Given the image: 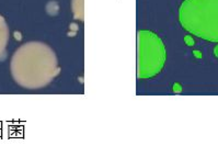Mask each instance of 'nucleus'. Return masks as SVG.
Instances as JSON below:
<instances>
[{
	"instance_id": "nucleus-1",
	"label": "nucleus",
	"mask_w": 218,
	"mask_h": 146,
	"mask_svg": "<svg viewBox=\"0 0 218 146\" xmlns=\"http://www.w3.org/2000/svg\"><path fill=\"white\" fill-rule=\"evenodd\" d=\"M11 74L26 89L48 85L58 74L57 57L53 50L41 42H30L18 48L11 59Z\"/></svg>"
},
{
	"instance_id": "nucleus-2",
	"label": "nucleus",
	"mask_w": 218,
	"mask_h": 146,
	"mask_svg": "<svg viewBox=\"0 0 218 146\" xmlns=\"http://www.w3.org/2000/svg\"><path fill=\"white\" fill-rule=\"evenodd\" d=\"M179 20L191 34L218 43V0H184Z\"/></svg>"
},
{
	"instance_id": "nucleus-3",
	"label": "nucleus",
	"mask_w": 218,
	"mask_h": 146,
	"mask_svg": "<svg viewBox=\"0 0 218 146\" xmlns=\"http://www.w3.org/2000/svg\"><path fill=\"white\" fill-rule=\"evenodd\" d=\"M165 63L163 42L151 31L137 33V77L148 79L158 75Z\"/></svg>"
},
{
	"instance_id": "nucleus-4",
	"label": "nucleus",
	"mask_w": 218,
	"mask_h": 146,
	"mask_svg": "<svg viewBox=\"0 0 218 146\" xmlns=\"http://www.w3.org/2000/svg\"><path fill=\"white\" fill-rule=\"evenodd\" d=\"M9 40V29L5 18L0 15V57L6 53V46Z\"/></svg>"
},
{
	"instance_id": "nucleus-5",
	"label": "nucleus",
	"mask_w": 218,
	"mask_h": 146,
	"mask_svg": "<svg viewBox=\"0 0 218 146\" xmlns=\"http://www.w3.org/2000/svg\"><path fill=\"white\" fill-rule=\"evenodd\" d=\"M72 11L78 19H83V0H72Z\"/></svg>"
},
{
	"instance_id": "nucleus-6",
	"label": "nucleus",
	"mask_w": 218,
	"mask_h": 146,
	"mask_svg": "<svg viewBox=\"0 0 218 146\" xmlns=\"http://www.w3.org/2000/svg\"><path fill=\"white\" fill-rule=\"evenodd\" d=\"M184 41H185V44L188 46H193L194 45V40L192 38V36H190V35H186L185 38H184Z\"/></svg>"
},
{
	"instance_id": "nucleus-7",
	"label": "nucleus",
	"mask_w": 218,
	"mask_h": 146,
	"mask_svg": "<svg viewBox=\"0 0 218 146\" xmlns=\"http://www.w3.org/2000/svg\"><path fill=\"white\" fill-rule=\"evenodd\" d=\"M193 53H194V56H195V57L202 58V54H201V52H200V51H194Z\"/></svg>"
},
{
	"instance_id": "nucleus-8",
	"label": "nucleus",
	"mask_w": 218,
	"mask_h": 146,
	"mask_svg": "<svg viewBox=\"0 0 218 146\" xmlns=\"http://www.w3.org/2000/svg\"><path fill=\"white\" fill-rule=\"evenodd\" d=\"M174 91H181V86L174 85Z\"/></svg>"
},
{
	"instance_id": "nucleus-9",
	"label": "nucleus",
	"mask_w": 218,
	"mask_h": 146,
	"mask_svg": "<svg viewBox=\"0 0 218 146\" xmlns=\"http://www.w3.org/2000/svg\"><path fill=\"white\" fill-rule=\"evenodd\" d=\"M214 53H215V56H216V57H218V45H216V47H215V50H214Z\"/></svg>"
},
{
	"instance_id": "nucleus-10",
	"label": "nucleus",
	"mask_w": 218,
	"mask_h": 146,
	"mask_svg": "<svg viewBox=\"0 0 218 146\" xmlns=\"http://www.w3.org/2000/svg\"><path fill=\"white\" fill-rule=\"evenodd\" d=\"M15 38H18V40H20V34H19V33H18V32H16V33H15Z\"/></svg>"
}]
</instances>
